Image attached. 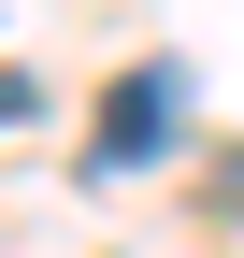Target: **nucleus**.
Segmentation results:
<instances>
[{
  "instance_id": "obj_1",
  "label": "nucleus",
  "mask_w": 244,
  "mask_h": 258,
  "mask_svg": "<svg viewBox=\"0 0 244 258\" xmlns=\"http://www.w3.org/2000/svg\"><path fill=\"white\" fill-rule=\"evenodd\" d=\"M172 129H187V72H172V57H144V72L101 101V129H86V172H130V158H158Z\"/></svg>"
}]
</instances>
